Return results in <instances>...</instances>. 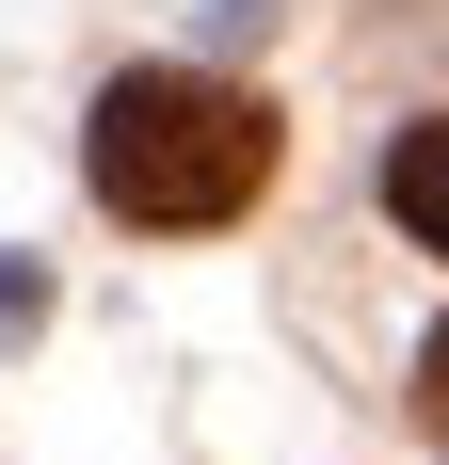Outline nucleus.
Listing matches in <instances>:
<instances>
[{"label": "nucleus", "instance_id": "4", "mask_svg": "<svg viewBox=\"0 0 449 465\" xmlns=\"http://www.w3.org/2000/svg\"><path fill=\"white\" fill-rule=\"evenodd\" d=\"M417 401H434V418H449V337H434V353H417Z\"/></svg>", "mask_w": 449, "mask_h": 465}, {"label": "nucleus", "instance_id": "3", "mask_svg": "<svg viewBox=\"0 0 449 465\" xmlns=\"http://www.w3.org/2000/svg\"><path fill=\"white\" fill-rule=\"evenodd\" d=\"M48 322V273H33V257H0V337H33Z\"/></svg>", "mask_w": 449, "mask_h": 465}, {"label": "nucleus", "instance_id": "2", "mask_svg": "<svg viewBox=\"0 0 449 465\" xmlns=\"http://www.w3.org/2000/svg\"><path fill=\"white\" fill-rule=\"evenodd\" d=\"M385 209H402V241L449 257V113H417V129L385 144Z\"/></svg>", "mask_w": 449, "mask_h": 465}, {"label": "nucleus", "instance_id": "1", "mask_svg": "<svg viewBox=\"0 0 449 465\" xmlns=\"http://www.w3.org/2000/svg\"><path fill=\"white\" fill-rule=\"evenodd\" d=\"M81 177L96 209H129V225L193 241V225H241L273 193V113L224 64H129V81H96L81 113Z\"/></svg>", "mask_w": 449, "mask_h": 465}]
</instances>
